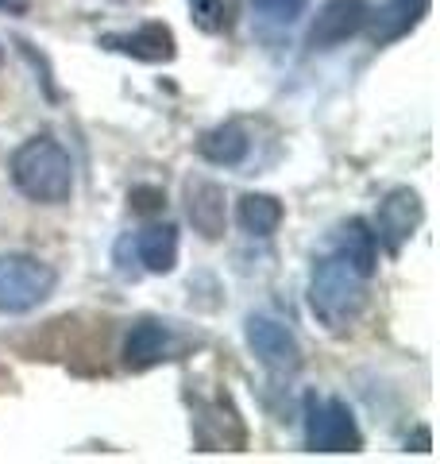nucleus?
<instances>
[{
    "label": "nucleus",
    "mask_w": 440,
    "mask_h": 464,
    "mask_svg": "<svg viewBox=\"0 0 440 464\" xmlns=\"http://www.w3.org/2000/svg\"><path fill=\"white\" fill-rule=\"evenodd\" d=\"M367 16H371V0H325L310 24V47L313 51L340 47L344 39L363 32Z\"/></svg>",
    "instance_id": "nucleus-6"
},
{
    "label": "nucleus",
    "mask_w": 440,
    "mask_h": 464,
    "mask_svg": "<svg viewBox=\"0 0 440 464\" xmlns=\"http://www.w3.org/2000/svg\"><path fill=\"white\" fill-rule=\"evenodd\" d=\"M186 217L205 240H220L228 225V201H225V186L213 179H186Z\"/></svg>",
    "instance_id": "nucleus-8"
},
{
    "label": "nucleus",
    "mask_w": 440,
    "mask_h": 464,
    "mask_svg": "<svg viewBox=\"0 0 440 464\" xmlns=\"http://www.w3.org/2000/svg\"><path fill=\"white\" fill-rule=\"evenodd\" d=\"M305 449L310 453H359L363 433L351 406L336 395H305Z\"/></svg>",
    "instance_id": "nucleus-3"
},
{
    "label": "nucleus",
    "mask_w": 440,
    "mask_h": 464,
    "mask_svg": "<svg viewBox=\"0 0 440 464\" xmlns=\"http://www.w3.org/2000/svg\"><path fill=\"white\" fill-rule=\"evenodd\" d=\"M247 344L259 356V364H267L271 372H298L301 368V344L298 337L274 317H247Z\"/></svg>",
    "instance_id": "nucleus-7"
},
{
    "label": "nucleus",
    "mask_w": 440,
    "mask_h": 464,
    "mask_svg": "<svg viewBox=\"0 0 440 464\" xmlns=\"http://www.w3.org/2000/svg\"><path fill=\"white\" fill-rule=\"evenodd\" d=\"M310 0H255V8L274 24H293L305 12Z\"/></svg>",
    "instance_id": "nucleus-17"
},
{
    "label": "nucleus",
    "mask_w": 440,
    "mask_h": 464,
    "mask_svg": "<svg viewBox=\"0 0 440 464\" xmlns=\"http://www.w3.org/2000/svg\"><path fill=\"white\" fill-rule=\"evenodd\" d=\"M136 252L143 271L151 275H170L178 264V228L174 225H147L136 237Z\"/></svg>",
    "instance_id": "nucleus-13"
},
{
    "label": "nucleus",
    "mask_w": 440,
    "mask_h": 464,
    "mask_svg": "<svg viewBox=\"0 0 440 464\" xmlns=\"http://www.w3.org/2000/svg\"><path fill=\"white\" fill-rule=\"evenodd\" d=\"M336 252L348 256L363 275H375L378 264V240H375V228L363 221V217H351L336 228Z\"/></svg>",
    "instance_id": "nucleus-15"
},
{
    "label": "nucleus",
    "mask_w": 440,
    "mask_h": 464,
    "mask_svg": "<svg viewBox=\"0 0 440 464\" xmlns=\"http://www.w3.org/2000/svg\"><path fill=\"white\" fill-rule=\"evenodd\" d=\"M367 279H371V275H363L348 256H340V252L325 256L313 267V279H310L313 317L332 333L348 329L367 306Z\"/></svg>",
    "instance_id": "nucleus-2"
},
{
    "label": "nucleus",
    "mask_w": 440,
    "mask_h": 464,
    "mask_svg": "<svg viewBox=\"0 0 440 464\" xmlns=\"http://www.w3.org/2000/svg\"><path fill=\"white\" fill-rule=\"evenodd\" d=\"M8 170L16 190L27 201H39V206H62L73 194V159L51 136L24 140L8 159Z\"/></svg>",
    "instance_id": "nucleus-1"
},
{
    "label": "nucleus",
    "mask_w": 440,
    "mask_h": 464,
    "mask_svg": "<svg viewBox=\"0 0 440 464\" xmlns=\"http://www.w3.org/2000/svg\"><path fill=\"white\" fill-rule=\"evenodd\" d=\"M170 353H174V333L167 325H158V322L131 325L128 341H124V364L131 372H143V368L163 364V360H170Z\"/></svg>",
    "instance_id": "nucleus-11"
},
{
    "label": "nucleus",
    "mask_w": 440,
    "mask_h": 464,
    "mask_svg": "<svg viewBox=\"0 0 440 464\" xmlns=\"http://www.w3.org/2000/svg\"><path fill=\"white\" fill-rule=\"evenodd\" d=\"M421 194L409 190V186H394V190L378 201V213H375V240L383 244L387 252H402L406 240L417 232L421 225Z\"/></svg>",
    "instance_id": "nucleus-5"
},
{
    "label": "nucleus",
    "mask_w": 440,
    "mask_h": 464,
    "mask_svg": "<svg viewBox=\"0 0 440 464\" xmlns=\"http://www.w3.org/2000/svg\"><path fill=\"white\" fill-rule=\"evenodd\" d=\"M0 63H5V51H0Z\"/></svg>",
    "instance_id": "nucleus-19"
},
{
    "label": "nucleus",
    "mask_w": 440,
    "mask_h": 464,
    "mask_svg": "<svg viewBox=\"0 0 440 464\" xmlns=\"http://www.w3.org/2000/svg\"><path fill=\"white\" fill-rule=\"evenodd\" d=\"M425 12H429V0H387L378 12L371 8V16H367L371 43L375 47H387V43L409 35L425 20Z\"/></svg>",
    "instance_id": "nucleus-10"
},
{
    "label": "nucleus",
    "mask_w": 440,
    "mask_h": 464,
    "mask_svg": "<svg viewBox=\"0 0 440 464\" xmlns=\"http://www.w3.org/2000/svg\"><path fill=\"white\" fill-rule=\"evenodd\" d=\"M189 16L205 35H225L236 27V0H189Z\"/></svg>",
    "instance_id": "nucleus-16"
},
{
    "label": "nucleus",
    "mask_w": 440,
    "mask_h": 464,
    "mask_svg": "<svg viewBox=\"0 0 440 464\" xmlns=\"http://www.w3.org/2000/svg\"><path fill=\"white\" fill-rule=\"evenodd\" d=\"M58 286V275L51 264L27 252L0 256V314H27L43 306Z\"/></svg>",
    "instance_id": "nucleus-4"
},
{
    "label": "nucleus",
    "mask_w": 440,
    "mask_h": 464,
    "mask_svg": "<svg viewBox=\"0 0 440 464\" xmlns=\"http://www.w3.org/2000/svg\"><path fill=\"white\" fill-rule=\"evenodd\" d=\"M27 8H32V0H0V12H8V16H24Z\"/></svg>",
    "instance_id": "nucleus-18"
},
{
    "label": "nucleus",
    "mask_w": 440,
    "mask_h": 464,
    "mask_svg": "<svg viewBox=\"0 0 440 464\" xmlns=\"http://www.w3.org/2000/svg\"><path fill=\"white\" fill-rule=\"evenodd\" d=\"M105 47L139 58V63H170V58L178 54L174 32L167 24H158V20L136 27V32H124V35H105Z\"/></svg>",
    "instance_id": "nucleus-9"
},
{
    "label": "nucleus",
    "mask_w": 440,
    "mask_h": 464,
    "mask_svg": "<svg viewBox=\"0 0 440 464\" xmlns=\"http://www.w3.org/2000/svg\"><path fill=\"white\" fill-rule=\"evenodd\" d=\"M247 151H252V140H247L244 124H236V121L216 124L197 140V155L205 163H216V167H240L247 159Z\"/></svg>",
    "instance_id": "nucleus-12"
},
{
    "label": "nucleus",
    "mask_w": 440,
    "mask_h": 464,
    "mask_svg": "<svg viewBox=\"0 0 440 464\" xmlns=\"http://www.w3.org/2000/svg\"><path fill=\"white\" fill-rule=\"evenodd\" d=\"M282 217H286V209L274 194H244L240 206H236L240 228L247 232V237H259V240L274 237L278 225H282Z\"/></svg>",
    "instance_id": "nucleus-14"
}]
</instances>
